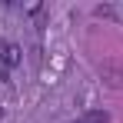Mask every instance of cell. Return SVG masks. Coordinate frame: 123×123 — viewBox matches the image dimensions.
I'll return each instance as SVG.
<instances>
[{
	"label": "cell",
	"instance_id": "6da1fadb",
	"mask_svg": "<svg viewBox=\"0 0 123 123\" xmlns=\"http://www.w3.org/2000/svg\"><path fill=\"white\" fill-rule=\"evenodd\" d=\"M0 60H3V67L10 70V67H17V63L23 60V50L17 43H3V47H0Z\"/></svg>",
	"mask_w": 123,
	"mask_h": 123
},
{
	"label": "cell",
	"instance_id": "7a4b0ae2",
	"mask_svg": "<svg viewBox=\"0 0 123 123\" xmlns=\"http://www.w3.org/2000/svg\"><path fill=\"white\" fill-rule=\"evenodd\" d=\"M83 123H110V113H106V110H90V113L83 117Z\"/></svg>",
	"mask_w": 123,
	"mask_h": 123
},
{
	"label": "cell",
	"instance_id": "3957f363",
	"mask_svg": "<svg viewBox=\"0 0 123 123\" xmlns=\"http://www.w3.org/2000/svg\"><path fill=\"white\" fill-rule=\"evenodd\" d=\"M97 17H117L113 7H97Z\"/></svg>",
	"mask_w": 123,
	"mask_h": 123
},
{
	"label": "cell",
	"instance_id": "277c9868",
	"mask_svg": "<svg viewBox=\"0 0 123 123\" xmlns=\"http://www.w3.org/2000/svg\"><path fill=\"white\" fill-rule=\"evenodd\" d=\"M0 80H3V83H10V70L3 67V60H0Z\"/></svg>",
	"mask_w": 123,
	"mask_h": 123
},
{
	"label": "cell",
	"instance_id": "5b68a950",
	"mask_svg": "<svg viewBox=\"0 0 123 123\" xmlns=\"http://www.w3.org/2000/svg\"><path fill=\"white\" fill-rule=\"evenodd\" d=\"M77 123H83V120H77Z\"/></svg>",
	"mask_w": 123,
	"mask_h": 123
}]
</instances>
